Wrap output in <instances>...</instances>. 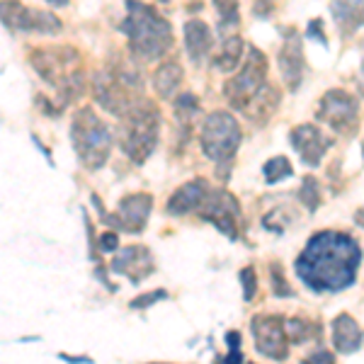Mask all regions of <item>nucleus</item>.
<instances>
[{"mask_svg":"<svg viewBox=\"0 0 364 364\" xmlns=\"http://www.w3.org/2000/svg\"><path fill=\"white\" fill-rule=\"evenodd\" d=\"M182 85V68L178 61H166L156 68L154 73V90L158 97L163 100H173L175 92Z\"/></svg>","mask_w":364,"mask_h":364,"instance_id":"obj_20","label":"nucleus"},{"mask_svg":"<svg viewBox=\"0 0 364 364\" xmlns=\"http://www.w3.org/2000/svg\"><path fill=\"white\" fill-rule=\"evenodd\" d=\"M161 299H168L166 289H156V291H151V294H144V296L134 299L132 309H149V306H154V301H161Z\"/></svg>","mask_w":364,"mask_h":364,"instance_id":"obj_30","label":"nucleus"},{"mask_svg":"<svg viewBox=\"0 0 364 364\" xmlns=\"http://www.w3.org/2000/svg\"><path fill=\"white\" fill-rule=\"evenodd\" d=\"M252 338H255V350L262 357L274 362H282L289 357V333H287V321L282 316L265 314L255 316L250 323Z\"/></svg>","mask_w":364,"mask_h":364,"instance_id":"obj_11","label":"nucleus"},{"mask_svg":"<svg viewBox=\"0 0 364 364\" xmlns=\"http://www.w3.org/2000/svg\"><path fill=\"white\" fill-rule=\"evenodd\" d=\"M182 32H185V51L190 61L202 63L209 56L211 44H214V34H211L209 25L204 20H187Z\"/></svg>","mask_w":364,"mask_h":364,"instance_id":"obj_17","label":"nucleus"},{"mask_svg":"<svg viewBox=\"0 0 364 364\" xmlns=\"http://www.w3.org/2000/svg\"><path fill=\"white\" fill-rule=\"evenodd\" d=\"M61 357L68 362H90V357H68V355H61Z\"/></svg>","mask_w":364,"mask_h":364,"instance_id":"obj_36","label":"nucleus"},{"mask_svg":"<svg viewBox=\"0 0 364 364\" xmlns=\"http://www.w3.org/2000/svg\"><path fill=\"white\" fill-rule=\"evenodd\" d=\"M199 219H204L207 224L216 226L228 240H238L240 236V204L238 199L228 190H209L204 204L197 209Z\"/></svg>","mask_w":364,"mask_h":364,"instance_id":"obj_8","label":"nucleus"},{"mask_svg":"<svg viewBox=\"0 0 364 364\" xmlns=\"http://www.w3.org/2000/svg\"><path fill=\"white\" fill-rule=\"evenodd\" d=\"M70 144L87 170H100L112 151V129L95 109L80 107L70 119Z\"/></svg>","mask_w":364,"mask_h":364,"instance_id":"obj_5","label":"nucleus"},{"mask_svg":"<svg viewBox=\"0 0 364 364\" xmlns=\"http://www.w3.org/2000/svg\"><path fill=\"white\" fill-rule=\"evenodd\" d=\"M299 199H301V204L306 207L309 211H316L321 207V187H318V180L311 178V175H306V178L301 180V190H299Z\"/></svg>","mask_w":364,"mask_h":364,"instance_id":"obj_26","label":"nucleus"},{"mask_svg":"<svg viewBox=\"0 0 364 364\" xmlns=\"http://www.w3.org/2000/svg\"><path fill=\"white\" fill-rule=\"evenodd\" d=\"M316 119L323 122L338 134H352L360 122V102L348 90H328L321 97L318 109H316Z\"/></svg>","mask_w":364,"mask_h":364,"instance_id":"obj_9","label":"nucleus"},{"mask_svg":"<svg viewBox=\"0 0 364 364\" xmlns=\"http://www.w3.org/2000/svg\"><path fill=\"white\" fill-rule=\"evenodd\" d=\"M331 15L343 37H352L364 27V0H333Z\"/></svg>","mask_w":364,"mask_h":364,"instance_id":"obj_18","label":"nucleus"},{"mask_svg":"<svg viewBox=\"0 0 364 364\" xmlns=\"http://www.w3.org/2000/svg\"><path fill=\"white\" fill-rule=\"evenodd\" d=\"M3 27L22 34H58L63 29L54 13L25 8L20 0H3Z\"/></svg>","mask_w":364,"mask_h":364,"instance_id":"obj_10","label":"nucleus"},{"mask_svg":"<svg viewBox=\"0 0 364 364\" xmlns=\"http://www.w3.org/2000/svg\"><path fill=\"white\" fill-rule=\"evenodd\" d=\"M117 245H119V236H117L114 231L102 233V236H100V240H97L100 252H112V250H117Z\"/></svg>","mask_w":364,"mask_h":364,"instance_id":"obj_31","label":"nucleus"},{"mask_svg":"<svg viewBox=\"0 0 364 364\" xmlns=\"http://www.w3.org/2000/svg\"><path fill=\"white\" fill-rule=\"evenodd\" d=\"M277 63H279V75L284 80L287 90L294 92L304 80V73H306V61H304V46H301V37H299L296 29H284V42H282V49L277 54Z\"/></svg>","mask_w":364,"mask_h":364,"instance_id":"obj_13","label":"nucleus"},{"mask_svg":"<svg viewBox=\"0 0 364 364\" xmlns=\"http://www.w3.org/2000/svg\"><path fill=\"white\" fill-rule=\"evenodd\" d=\"M262 175H265L267 185H277V182L291 178V175H294V168H291V163L287 161L284 156H274L262 166Z\"/></svg>","mask_w":364,"mask_h":364,"instance_id":"obj_24","label":"nucleus"},{"mask_svg":"<svg viewBox=\"0 0 364 364\" xmlns=\"http://www.w3.org/2000/svg\"><path fill=\"white\" fill-rule=\"evenodd\" d=\"M309 364H314V362H333V355L331 352H326V350H316L314 355H309Z\"/></svg>","mask_w":364,"mask_h":364,"instance_id":"obj_34","label":"nucleus"},{"mask_svg":"<svg viewBox=\"0 0 364 364\" xmlns=\"http://www.w3.org/2000/svg\"><path fill=\"white\" fill-rule=\"evenodd\" d=\"M240 139H243V132H240V124L231 112L216 109V112L204 117L199 141H202V151L209 161H216L221 166L228 163L236 156Z\"/></svg>","mask_w":364,"mask_h":364,"instance_id":"obj_7","label":"nucleus"},{"mask_svg":"<svg viewBox=\"0 0 364 364\" xmlns=\"http://www.w3.org/2000/svg\"><path fill=\"white\" fill-rule=\"evenodd\" d=\"M306 37L318 39V42H321L323 46H328V39H326V34H323V20H311V22H309Z\"/></svg>","mask_w":364,"mask_h":364,"instance_id":"obj_33","label":"nucleus"},{"mask_svg":"<svg viewBox=\"0 0 364 364\" xmlns=\"http://www.w3.org/2000/svg\"><path fill=\"white\" fill-rule=\"evenodd\" d=\"M214 5H216V13H219V27L224 29V32L228 27H238V22H240L238 0H214Z\"/></svg>","mask_w":364,"mask_h":364,"instance_id":"obj_25","label":"nucleus"},{"mask_svg":"<svg viewBox=\"0 0 364 364\" xmlns=\"http://www.w3.org/2000/svg\"><path fill=\"white\" fill-rule=\"evenodd\" d=\"M362 262L357 240L340 231H321L309 238L296 257V274L311 291L333 294L355 284Z\"/></svg>","mask_w":364,"mask_h":364,"instance_id":"obj_1","label":"nucleus"},{"mask_svg":"<svg viewBox=\"0 0 364 364\" xmlns=\"http://www.w3.org/2000/svg\"><path fill=\"white\" fill-rule=\"evenodd\" d=\"M151 209H154V197L149 192H136V195H127L119 202L114 214H102V221L109 226H117L119 231L127 233H141L149 224Z\"/></svg>","mask_w":364,"mask_h":364,"instance_id":"obj_12","label":"nucleus"},{"mask_svg":"<svg viewBox=\"0 0 364 364\" xmlns=\"http://www.w3.org/2000/svg\"><path fill=\"white\" fill-rule=\"evenodd\" d=\"M161 134V112H158L154 100L141 97L136 105L124 114L119 144L124 156L136 166H144L154 156Z\"/></svg>","mask_w":364,"mask_h":364,"instance_id":"obj_4","label":"nucleus"},{"mask_svg":"<svg viewBox=\"0 0 364 364\" xmlns=\"http://www.w3.org/2000/svg\"><path fill=\"white\" fill-rule=\"evenodd\" d=\"M240 284H243V299L245 301H252L255 299V291H257V274H255V267H243L240 269Z\"/></svg>","mask_w":364,"mask_h":364,"instance_id":"obj_27","label":"nucleus"},{"mask_svg":"<svg viewBox=\"0 0 364 364\" xmlns=\"http://www.w3.org/2000/svg\"><path fill=\"white\" fill-rule=\"evenodd\" d=\"M109 269L117 274H124L132 284H141L146 277L154 274V255L146 245H127L114 255V260L109 262Z\"/></svg>","mask_w":364,"mask_h":364,"instance_id":"obj_14","label":"nucleus"},{"mask_svg":"<svg viewBox=\"0 0 364 364\" xmlns=\"http://www.w3.org/2000/svg\"><path fill=\"white\" fill-rule=\"evenodd\" d=\"M158 3H168V0H158Z\"/></svg>","mask_w":364,"mask_h":364,"instance_id":"obj_38","label":"nucleus"},{"mask_svg":"<svg viewBox=\"0 0 364 364\" xmlns=\"http://www.w3.org/2000/svg\"><path fill=\"white\" fill-rule=\"evenodd\" d=\"M226 343L228 348H231V352L224 357V362H243V352H240V333L238 331H228L226 333Z\"/></svg>","mask_w":364,"mask_h":364,"instance_id":"obj_29","label":"nucleus"},{"mask_svg":"<svg viewBox=\"0 0 364 364\" xmlns=\"http://www.w3.org/2000/svg\"><path fill=\"white\" fill-rule=\"evenodd\" d=\"M29 63L49 85L61 92V105L73 102L83 95V70H80L78 51L70 46H54V49H34L29 54Z\"/></svg>","mask_w":364,"mask_h":364,"instance_id":"obj_3","label":"nucleus"},{"mask_svg":"<svg viewBox=\"0 0 364 364\" xmlns=\"http://www.w3.org/2000/svg\"><path fill=\"white\" fill-rule=\"evenodd\" d=\"M355 221H357V224H360L362 228H364V207L360 209V211H357V214H355Z\"/></svg>","mask_w":364,"mask_h":364,"instance_id":"obj_37","label":"nucleus"},{"mask_svg":"<svg viewBox=\"0 0 364 364\" xmlns=\"http://www.w3.org/2000/svg\"><path fill=\"white\" fill-rule=\"evenodd\" d=\"M197 114H199V100L195 92H190V90L180 92L178 100H175V117L180 119V127H185L182 129L185 136H187V127H190L192 117H197Z\"/></svg>","mask_w":364,"mask_h":364,"instance_id":"obj_23","label":"nucleus"},{"mask_svg":"<svg viewBox=\"0 0 364 364\" xmlns=\"http://www.w3.org/2000/svg\"><path fill=\"white\" fill-rule=\"evenodd\" d=\"M44 3H49L51 8H66L68 0H44Z\"/></svg>","mask_w":364,"mask_h":364,"instance_id":"obj_35","label":"nucleus"},{"mask_svg":"<svg viewBox=\"0 0 364 364\" xmlns=\"http://www.w3.org/2000/svg\"><path fill=\"white\" fill-rule=\"evenodd\" d=\"M269 274H272V291H274V296H284V299L294 296V289H291V287L287 284L284 272H279L277 265L269 267Z\"/></svg>","mask_w":364,"mask_h":364,"instance_id":"obj_28","label":"nucleus"},{"mask_svg":"<svg viewBox=\"0 0 364 364\" xmlns=\"http://www.w3.org/2000/svg\"><path fill=\"white\" fill-rule=\"evenodd\" d=\"M252 13H255V17H260V20H269L274 13V0H255Z\"/></svg>","mask_w":364,"mask_h":364,"instance_id":"obj_32","label":"nucleus"},{"mask_svg":"<svg viewBox=\"0 0 364 364\" xmlns=\"http://www.w3.org/2000/svg\"><path fill=\"white\" fill-rule=\"evenodd\" d=\"M265 87H267V56L260 49L250 46L248 54H245L243 68L224 85V95L233 109L245 112Z\"/></svg>","mask_w":364,"mask_h":364,"instance_id":"obj_6","label":"nucleus"},{"mask_svg":"<svg viewBox=\"0 0 364 364\" xmlns=\"http://www.w3.org/2000/svg\"><path fill=\"white\" fill-rule=\"evenodd\" d=\"M243 51H245V42L238 34H231V37H226L224 42H221V49L211 58V66L219 70V73H231V70H236L238 63L243 61Z\"/></svg>","mask_w":364,"mask_h":364,"instance_id":"obj_21","label":"nucleus"},{"mask_svg":"<svg viewBox=\"0 0 364 364\" xmlns=\"http://www.w3.org/2000/svg\"><path fill=\"white\" fill-rule=\"evenodd\" d=\"M362 154H364V144H362Z\"/></svg>","mask_w":364,"mask_h":364,"instance_id":"obj_39","label":"nucleus"},{"mask_svg":"<svg viewBox=\"0 0 364 364\" xmlns=\"http://www.w3.org/2000/svg\"><path fill=\"white\" fill-rule=\"evenodd\" d=\"M211 187L207 185L204 178H195L190 182H185L182 187L175 190V195L168 199V214L173 216H180V214H187V211H195L204 204Z\"/></svg>","mask_w":364,"mask_h":364,"instance_id":"obj_16","label":"nucleus"},{"mask_svg":"<svg viewBox=\"0 0 364 364\" xmlns=\"http://www.w3.org/2000/svg\"><path fill=\"white\" fill-rule=\"evenodd\" d=\"M287 333H289V340L294 345H306L311 340H321L323 338V328L316 326V323L301 321V318H291L287 321Z\"/></svg>","mask_w":364,"mask_h":364,"instance_id":"obj_22","label":"nucleus"},{"mask_svg":"<svg viewBox=\"0 0 364 364\" xmlns=\"http://www.w3.org/2000/svg\"><path fill=\"white\" fill-rule=\"evenodd\" d=\"M362 331L357 326V321L352 318L350 314H340L336 321H333V345L340 355H352L362 348Z\"/></svg>","mask_w":364,"mask_h":364,"instance_id":"obj_19","label":"nucleus"},{"mask_svg":"<svg viewBox=\"0 0 364 364\" xmlns=\"http://www.w3.org/2000/svg\"><path fill=\"white\" fill-rule=\"evenodd\" d=\"M289 141L299 154V158H301V163H306L309 168H318L326 151L333 146V139L326 136V134L314 124H301V127L291 129Z\"/></svg>","mask_w":364,"mask_h":364,"instance_id":"obj_15","label":"nucleus"},{"mask_svg":"<svg viewBox=\"0 0 364 364\" xmlns=\"http://www.w3.org/2000/svg\"><path fill=\"white\" fill-rule=\"evenodd\" d=\"M119 29L129 39V51L141 61H158L173 46L170 22L156 8L141 0H127V15Z\"/></svg>","mask_w":364,"mask_h":364,"instance_id":"obj_2","label":"nucleus"}]
</instances>
